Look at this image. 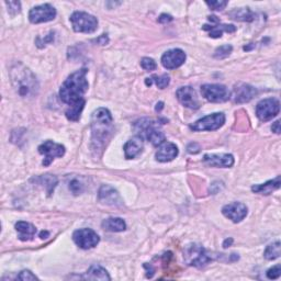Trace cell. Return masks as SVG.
Listing matches in <instances>:
<instances>
[{"mask_svg": "<svg viewBox=\"0 0 281 281\" xmlns=\"http://www.w3.org/2000/svg\"><path fill=\"white\" fill-rule=\"evenodd\" d=\"M87 72V68H82V70L73 73L62 85L60 97L62 101L70 107L85 100L84 95L89 87L88 80L86 78Z\"/></svg>", "mask_w": 281, "mask_h": 281, "instance_id": "obj_1", "label": "cell"}, {"mask_svg": "<svg viewBox=\"0 0 281 281\" xmlns=\"http://www.w3.org/2000/svg\"><path fill=\"white\" fill-rule=\"evenodd\" d=\"M113 132V119L110 111L99 108L91 116V133L94 150H102Z\"/></svg>", "mask_w": 281, "mask_h": 281, "instance_id": "obj_2", "label": "cell"}, {"mask_svg": "<svg viewBox=\"0 0 281 281\" xmlns=\"http://www.w3.org/2000/svg\"><path fill=\"white\" fill-rule=\"evenodd\" d=\"M9 73L14 88L22 98H33L38 95V79L28 67L21 63H16L11 66Z\"/></svg>", "mask_w": 281, "mask_h": 281, "instance_id": "obj_3", "label": "cell"}, {"mask_svg": "<svg viewBox=\"0 0 281 281\" xmlns=\"http://www.w3.org/2000/svg\"><path fill=\"white\" fill-rule=\"evenodd\" d=\"M183 258L189 266L197 268L204 267L212 261L210 254L203 248V246L198 244L188 245L183 251Z\"/></svg>", "mask_w": 281, "mask_h": 281, "instance_id": "obj_4", "label": "cell"}, {"mask_svg": "<svg viewBox=\"0 0 281 281\" xmlns=\"http://www.w3.org/2000/svg\"><path fill=\"white\" fill-rule=\"evenodd\" d=\"M73 29L78 33H94L98 29V20L96 17L83 11H76L71 16Z\"/></svg>", "mask_w": 281, "mask_h": 281, "instance_id": "obj_5", "label": "cell"}, {"mask_svg": "<svg viewBox=\"0 0 281 281\" xmlns=\"http://www.w3.org/2000/svg\"><path fill=\"white\" fill-rule=\"evenodd\" d=\"M136 128L141 132V135L143 139L150 141L154 146L162 145L165 142V135L162 131L157 129V123L148 119H143L139 123H136Z\"/></svg>", "mask_w": 281, "mask_h": 281, "instance_id": "obj_6", "label": "cell"}, {"mask_svg": "<svg viewBox=\"0 0 281 281\" xmlns=\"http://www.w3.org/2000/svg\"><path fill=\"white\" fill-rule=\"evenodd\" d=\"M201 94L210 102H225L231 98V93L226 86L220 84H206L201 86Z\"/></svg>", "mask_w": 281, "mask_h": 281, "instance_id": "obj_7", "label": "cell"}, {"mask_svg": "<svg viewBox=\"0 0 281 281\" xmlns=\"http://www.w3.org/2000/svg\"><path fill=\"white\" fill-rule=\"evenodd\" d=\"M280 111V102L276 98H267L259 101L256 107L257 118L260 121H269L272 118L277 117Z\"/></svg>", "mask_w": 281, "mask_h": 281, "instance_id": "obj_8", "label": "cell"}, {"mask_svg": "<svg viewBox=\"0 0 281 281\" xmlns=\"http://www.w3.org/2000/svg\"><path fill=\"white\" fill-rule=\"evenodd\" d=\"M225 123V116L221 112L210 114L190 125L192 131H215Z\"/></svg>", "mask_w": 281, "mask_h": 281, "instance_id": "obj_9", "label": "cell"}, {"mask_svg": "<svg viewBox=\"0 0 281 281\" xmlns=\"http://www.w3.org/2000/svg\"><path fill=\"white\" fill-rule=\"evenodd\" d=\"M73 240L78 247L83 249H90L96 247L99 243V235L91 228H80L74 232Z\"/></svg>", "mask_w": 281, "mask_h": 281, "instance_id": "obj_10", "label": "cell"}, {"mask_svg": "<svg viewBox=\"0 0 281 281\" xmlns=\"http://www.w3.org/2000/svg\"><path fill=\"white\" fill-rule=\"evenodd\" d=\"M56 17V9L50 4H44L41 6H37L30 10L29 13V20L31 24L38 25L43 22H50L54 20Z\"/></svg>", "mask_w": 281, "mask_h": 281, "instance_id": "obj_11", "label": "cell"}, {"mask_svg": "<svg viewBox=\"0 0 281 281\" xmlns=\"http://www.w3.org/2000/svg\"><path fill=\"white\" fill-rule=\"evenodd\" d=\"M39 153L44 155L43 165L50 166L56 157H63L65 154V147L62 144H57L53 141H47L39 146Z\"/></svg>", "mask_w": 281, "mask_h": 281, "instance_id": "obj_12", "label": "cell"}, {"mask_svg": "<svg viewBox=\"0 0 281 281\" xmlns=\"http://www.w3.org/2000/svg\"><path fill=\"white\" fill-rule=\"evenodd\" d=\"M176 97L178 101L181 103L183 107L192 109V110H196V109L200 108V101L198 98V95L190 86H186V87H181L176 91Z\"/></svg>", "mask_w": 281, "mask_h": 281, "instance_id": "obj_13", "label": "cell"}, {"mask_svg": "<svg viewBox=\"0 0 281 281\" xmlns=\"http://www.w3.org/2000/svg\"><path fill=\"white\" fill-rule=\"evenodd\" d=\"M185 61L186 53L180 49L169 50L162 56V64L167 70H176L180 67Z\"/></svg>", "mask_w": 281, "mask_h": 281, "instance_id": "obj_14", "label": "cell"}, {"mask_svg": "<svg viewBox=\"0 0 281 281\" xmlns=\"http://www.w3.org/2000/svg\"><path fill=\"white\" fill-rule=\"evenodd\" d=\"M98 199L102 204L111 206L123 205V200L120 197L119 192L113 187L109 185H102L98 192Z\"/></svg>", "mask_w": 281, "mask_h": 281, "instance_id": "obj_15", "label": "cell"}, {"mask_svg": "<svg viewBox=\"0 0 281 281\" xmlns=\"http://www.w3.org/2000/svg\"><path fill=\"white\" fill-rule=\"evenodd\" d=\"M208 19L210 21L211 26L204 25L202 29L204 31H209V37L211 38L217 39L222 37L223 32L233 33L236 31V28H235L233 25H220V19L215 16H210L208 17Z\"/></svg>", "mask_w": 281, "mask_h": 281, "instance_id": "obj_16", "label": "cell"}, {"mask_svg": "<svg viewBox=\"0 0 281 281\" xmlns=\"http://www.w3.org/2000/svg\"><path fill=\"white\" fill-rule=\"evenodd\" d=\"M222 213L224 214L227 219H230L234 223H239L243 221L246 215L248 213V209L244 203L240 202H232L223 206Z\"/></svg>", "mask_w": 281, "mask_h": 281, "instance_id": "obj_17", "label": "cell"}, {"mask_svg": "<svg viewBox=\"0 0 281 281\" xmlns=\"http://www.w3.org/2000/svg\"><path fill=\"white\" fill-rule=\"evenodd\" d=\"M203 160L211 167L230 168L234 165V157L231 154H205Z\"/></svg>", "mask_w": 281, "mask_h": 281, "instance_id": "obj_18", "label": "cell"}, {"mask_svg": "<svg viewBox=\"0 0 281 281\" xmlns=\"http://www.w3.org/2000/svg\"><path fill=\"white\" fill-rule=\"evenodd\" d=\"M178 147H177L176 144L171 142H164L162 145H159L155 157L160 163H167L171 162V160L178 156Z\"/></svg>", "mask_w": 281, "mask_h": 281, "instance_id": "obj_19", "label": "cell"}, {"mask_svg": "<svg viewBox=\"0 0 281 281\" xmlns=\"http://www.w3.org/2000/svg\"><path fill=\"white\" fill-rule=\"evenodd\" d=\"M257 91L254 87L247 84H239L234 88V101L237 103L248 102L256 96Z\"/></svg>", "mask_w": 281, "mask_h": 281, "instance_id": "obj_20", "label": "cell"}, {"mask_svg": "<svg viewBox=\"0 0 281 281\" xmlns=\"http://www.w3.org/2000/svg\"><path fill=\"white\" fill-rule=\"evenodd\" d=\"M124 155L125 158L132 159L135 158L136 156L142 153L143 151V137L140 135H136L129 140L124 145Z\"/></svg>", "mask_w": 281, "mask_h": 281, "instance_id": "obj_21", "label": "cell"}, {"mask_svg": "<svg viewBox=\"0 0 281 281\" xmlns=\"http://www.w3.org/2000/svg\"><path fill=\"white\" fill-rule=\"evenodd\" d=\"M16 231L18 232V237L20 240H32L37 234V227L32 225L31 223L25 222V221H19L16 223Z\"/></svg>", "mask_w": 281, "mask_h": 281, "instance_id": "obj_22", "label": "cell"}, {"mask_svg": "<svg viewBox=\"0 0 281 281\" xmlns=\"http://www.w3.org/2000/svg\"><path fill=\"white\" fill-rule=\"evenodd\" d=\"M79 278L88 279V280H101V281L111 280L108 271L105 268H102L99 265H93L88 269L87 272H86L83 277H79Z\"/></svg>", "mask_w": 281, "mask_h": 281, "instance_id": "obj_23", "label": "cell"}, {"mask_svg": "<svg viewBox=\"0 0 281 281\" xmlns=\"http://www.w3.org/2000/svg\"><path fill=\"white\" fill-rule=\"evenodd\" d=\"M280 188V176H277L276 178L272 180H269L262 185H255L251 187V191L255 193H260L268 196V194L272 193V191L277 190Z\"/></svg>", "mask_w": 281, "mask_h": 281, "instance_id": "obj_24", "label": "cell"}, {"mask_svg": "<svg viewBox=\"0 0 281 281\" xmlns=\"http://www.w3.org/2000/svg\"><path fill=\"white\" fill-rule=\"evenodd\" d=\"M101 226L108 232H123L127 228V224L121 217H109L102 221Z\"/></svg>", "mask_w": 281, "mask_h": 281, "instance_id": "obj_25", "label": "cell"}, {"mask_svg": "<svg viewBox=\"0 0 281 281\" xmlns=\"http://www.w3.org/2000/svg\"><path fill=\"white\" fill-rule=\"evenodd\" d=\"M228 16L232 19L237 21H244V22H251L255 20V14L249 8H238L232 10Z\"/></svg>", "mask_w": 281, "mask_h": 281, "instance_id": "obj_26", "label": "cell"}, {"mask_svg": "<svg viewBox=\"0 0 281 281\" xmlns=\"http://www.w3.org/2000/svg\"><path fill=\"white\" fill-rule=\"evenodd\" d=\"M153 83L156 85L158 88L164 89L169 85L170 77L167 75V74H164L162 76H152L151 78H146L145 80L146 86H152Z\"/></svg>", "mask_w": 281, "mask_h": 281, "instance_id": "obj_27", "label": "cell"}, {"mask_svg": "<svg viewBox=\"0 0 281 281\" xmlns=\"http://www.w3.org/2000/svg\"><path fill=\"white\" fill-rule=\"evenodd\" d=\"M38 180H40V183L43 185L47 189V191L49 193V196H51V193L54 191V188L57 185V178L53 175H44L41 176L40 178H38Z\"/></svg>", "mask_w": 281, "mask_h": 281, "instance_id": "obj_28", "label": "cell"}, {"mask_svg": "<svg viewBox=\"0 0 281 281\" xmlns=\"http://www.w3.org/2000/svg\"><path fill=\"white\" fill-rule=\"evenodd\" d=\"M85 103L86 101H82L77 103V105H74L72 106L68 110L66 111V117L68 120H71V121H78L79 118H80V114H82L83 109L85 107Z\"/></svg>", "mask_w": 281, "mask_h": 281, "instance_id": "obj_29", "label": "cell"}, {"mask_svg": "<svg viewBox=\"0 0 281 281\" xmlns=\"http://www.w3.org/2000/svg\"><path fill=\"white\" fill-rule=\"evenodd\" d=\"M280 242L278 240V242L267 246L265 253H263V257H265L267 260H274L280 257Z\"/></svg>", "mask_w": 281, "mask_h": 281, "instance_id": "obj_30", "label": "cell"}, {"mask_svg": "<svg viewBox=\"0 0 281 281\" xmlns=\"http://www.w3.org/2000/svg\"><path fill=\"white\" fill-rule=\"evenodd\" d=\"M68 188H70V190L77 196V194L83 193L85 190V186L84 183L80 181L78 178H73L70 183H68Z\"/></svg>", "mask_w": 281, "mask_h": 281, "instance_id": "obj_31", "label": "cell"}, {"mask_svg": "<svg viewBox=\"0 0 281 281\" xmlns=\"http://www.w3.org/2000/svg\"><path fill=\"white\" fill-rule=\"evenodd\" d=\"M232 51H233V48H232V45H222V47L220 48H217L214 52V57L217 60H223V59H225V57H227L228 55H230L232 53Z\"/></svg>", "mask_w": 281, "mask_h": 281, "instance_id": "obj_32", "label": "cell"}, {"mask_svg": "<svg viewBox=\"0 0 281 281\" xmlns=\"http://www.w3.org/2000/svg\"><path fill=\"white\" fill-rule=\"evenodd\" d=\"M141 66L144 68L145 71H148V72L155 71L157 68L156 62H155L153 59H150V57H144V59H142Z\"/></svg>", "mask_w": 281, "mask_h": 281, "instance_id": "obj_33", "label": "cell"}, {"mask_svg": "<svg viewBox=\"0 0 281 281\" xmlns=\"http://www.w3.org/2000/svg\"><path fill=\"white\" fill-rule=\"evenodd\" d=\"M266 274H267L268 279H271V280L278 279L281 276V266L279 265V263L276 266H273L272 268L269 269Z\"/></svg>", "mask_w": 281, "mask_h": 281, "instance_id": "obj_34", "label": "cell"}, {"mask_svg": "<svg viewBox=\"0 0 281 281\" xmlns=\"http://www.w3.org/2000/svg\"><path fill=\"white\" fill-rule=\"evenodd\" d=\"M6 5L8 7V11L13 16L19 14L21 11V4L19 2H6Z\"/></svg>", "mask_w": 281, "mask_h": 281, "instance_id": "obj_35", "label": "cell"}, {"mask_svg": "<svg viewBox=\"0 0 281 281\" xmlns=\"http://www.w3.org/2000/svg\"><path fill=\"white\" fill-rule=\"evenodd\" d=\"M17 279L22 280V281H30V280H38L39 278L36 276V274H33L30 270H22L18 274Z\"/></svg>", "mask_w": 281, "mask_h": 281, "instance_id": "obj_36", "label": "cell"}, {"mask_svg": "<svg viewBox=\"0 0 281 281\" xmlns=\"http://www.w3.org/2000/svg\"><path fill=\"white\" fill-rule=\"evenodd\" d=\"M205 4L209 6L211 10L215 11L223 10L227 6V2H206Z\"/></svg>", "mask_w": 281, "mask_h": 281, "instance_id": "obj_37", "label": "cell"}, {"mask_svg": "<svg viewBox=\"0 0 281 281\" xmlns=\"http://www.w3.org/2000/svg\"><path fill=\"white\" fill-rule=\"evenodd\" d=\"M187 150L189 153L191 154H197L200 152V146L197 144V143H190V144L188 145Z\"/></svg>", "mask_w": 281, "mask_h": 281, "instance_id": "obj_38", "label": "cell"}, {"mask_svg": "<svg viewBox=\"0 0 281 281\" xmlns=\"http://www.w3.org/2000/svg\"><path fill=\"white\" fill-rule=\"evenodd\" d=\"M170 21H173V17H171L170 15L164 14L158 18L159 24H167V22H170Z\"/></svg>", "mask_w": 281, "mask_h": 281, "instance_id": "obj_39", "label": "cell"}, {"mask_svg": "<svg viewBox=\"0 0 281 281\" xmlns=\"http://www.w3.org/2000/svg\"><path fill=\"white\" fill-rule=\"evenodd\" d=\"M96 42L101 44V45H106V44H108V42H109V39H108V37L106 36V34H102V36H101L100 38H98V39L96 40Z\"/></svg>", "mask_w": 281, "mask_h": 281, "instance_id": "obj_40", "label": "cell"}, {"mask_svg": "<svg viewBox=\"0 0 281 281\" xmlns=\"http://www.w3.org/2000/svg\"><path fill=\"white\" fill-rule=\"evenodd\" d=\"M53 39H54L53 34L51 33V34H49V36L45 37V39H43V42H42L41 44H43V47H45V45H47L49 42H52V41H53ZM38 47H40V44L38 45ZM43 47H42V48H43Z\"/></svg>", "mask_w": 281, "mask_h": 281, "instance_id": "obj_41", "label": "cell"}, {"mask_svg": "<svg viewBox=\"0 0 281 281\" xmlns=\"http://www.w3.org/2000/svg\"><path fill=\"white\" fill-rule=\"evenodd\" d=\"M271 130L272 132H274L276 134H279L280 133V121H276L273 124H272V127H271Z\"/></svg>", "mask_w": 281, "mask_h": 281, "instance_id": "obj_42", "label": "cell"}, {"mask_svg": "<svg viewBox=\"0 0 281 281\" xmlns=\"http://www.w3.org/2000/svg\"><path fill=\"white\" fill-rule=\"evenodd\" d=\"M232 242H233V239H232V238H230V239H226L225 242H224V244H223V247H224V248L228 247V246H230V245L232 244Z\"/></svg>", "mask_w": 281, "mask_h": 281, "instance_id": "obj_43", "label": "cell"}, {"mask_svg": "<svg viewBox=\"0 0 281 281\" xmlns=\"http://www.w3.org/2000/svg\"><path fill=\"white\" fill-rule=\"evenodd\" d=\"M47 236H49V232H47V231H43V232H41L40 233V237H41L42 239H44V238H47Z\"/></svg>", "mask_w": 281, "mask_h": 281, "instance_id": "obj_44", "label": "cell"}, {"mask_svg": "<svg viewBox=\"0 0 281 281\" xmlns=\"http://www.w3.org/2000/svg\"><path fill=\"white\" fill-rule=\"evenodd\" d=\"M163 105H164V103H163V102H159V103H157V105H156V106H157V107H156V111L160 110V109H162V108H163Z\"/></svg>", "mask_w": 281, "mask_h": 281, "instance_id": "obj_45", "label": "cell"}]
</instances>
